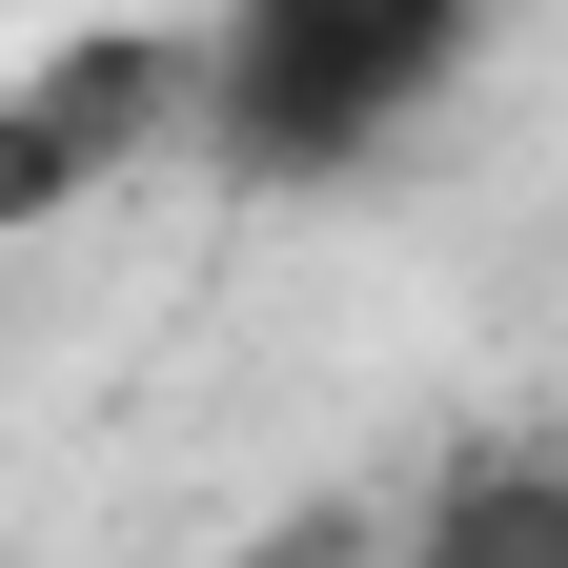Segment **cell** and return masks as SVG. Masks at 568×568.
I'll return each instance as SVG.
<instances>
[{"label": "cell", "mask_w": 568, "mask_h": 568, "mask_svg": "<svg viewBox=\"0 0 568 568\" xmlns=\"http://www.w3.org/2000/svg\"><path fill=\"white\" fill-rule=\"evenodd\" d=\"M508 0H224L183 41V142H224L244 183H366L406 122H447Z\"/></svg>", "instance_id": "1"}, {"label": "cell", "mask_w": 568, "mask_h": 568, "mask_svg": "<svg viewBox=\"0 0 568 568\" xmlns=\"http://www.w3.org/2000/svg\"><path fill=\"white\" fill-rule=\"evenodd\" d=\"M163 122H183V41H82V61H41V82H0V224H41L61 183L142 163Z\"/></svg>", "instance_id": "2"}, {"label": "cell", "mask_w": 568, "mask_h": 568, "mask_svg": "<svg viewBox=\"0 0 568 568\" xmlns=\"http://www.w3.org/2000/svg\"><path fill=\"white\" fill-rule=\"evenodd\" d=\"M406 568H568V487L528 447H487V467H447V508L406 528Z\"/></svg>", "instance_id": "3"}]
</instances>
